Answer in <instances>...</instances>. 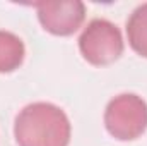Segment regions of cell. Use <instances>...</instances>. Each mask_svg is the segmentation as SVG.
<instances>
[{
    "label": "cell",
    "mask_w": 147,
    "mask_h": 146,
    "mask_svg": "<svg viewBox=\"0 0 147 146\" xmlns=\"http://www.w3.org/2000/svg\"><path fill=\"white\" fill-rule=\"evenodd\" d=\"M14 138L17 146H69L72 126L60 107L36 102L16 115Z\"/></svg>",
    "instance_id": "6da1fadb"
},
{
    "label": "cell",
    "mask_w": 147,
    "mask_h": 146,
    "mask_svg": "<svg viewBox=\"0 0 147 146\" xmlns=\"http://www.w3.org/2000/svg\"><path fill=\"white\" fill-rule=\"evenodd\" d=\"M105 127L118 141H134L147 131V103L135 93H121L105 110Z\"/></svg>",
    "instance_id": "7a4b0ae2"
},
{
    "label": "cell",
    "mask_w": 147,
    "mask_h": 146,
    "mask_svg": "<svg viewBox=\"0 0 147 146\" xmlns=\"http://www.w3.org/2000/svg\"><path fill=\"white\" fill-rule=\"evenodd\" d=\"M121 31L108 19H92L79 36V50L86 62L105 67L116 62L123 53Z\"/></svg>",
    "instance_id": "3957f363"
},
{
    "label": "cell",
    "mask_w": 147,
    "mask_h": 146,
    "mask_svg": "<svg viewBox=\"0 0 147 146\" xmlns=\"http://www.w3.org/2000/svg\"><path fill=\"white\" fill-rule=\"evenodd\" d=\"M34 7L43 29L55 36L74 35L86 19V5L80 0H48Z\"/></svg>",
    "instance_id": "277c9868"
},
{
    "label": "cell",
    "mask_w": 147,
    "mask_h": 146,
    "mask_svg": "<svg viewBox=\"0 0 147 146\" xmlns=\"http://www.w3.org/2000/svg\"><path fill=\"white\" fill-rule=\"evenodd\" d=\"M24 57L26 48L22 40L10 31L0 29V74H9L19 69Z\"/></svg>",
    "instance_id": "5b68a950"
},
{
    "label": "cell",
    "mask_w": 147,
    "mask_h": 146,
    "mask_svg": "<svg viewBox=\"0 0 147 146\" xmlns=\"http://www.w3.org/2000/svg\"><path fill=\"white\" fill-rule=\"evenodd\" d=\"M127 38L132 50L147 59V3L139 5L127 19Z\"/></svg>",
    "instance_id": "8992f818"
}]
</instances>
